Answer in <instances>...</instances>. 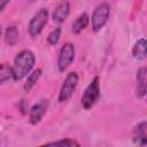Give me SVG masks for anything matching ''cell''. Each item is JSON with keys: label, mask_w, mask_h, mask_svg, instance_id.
I'll return each mask as SVG.
<instances>
[{"label": "cell", "mask_w": 147, "mask_h": 147, "mask_svg": "<svg viewBox=\"0 0 147 147\" xmlns=\"http://www.w3.org/2000/svg\"><path fill=\"white\" fill-rule=\"evenodd\" d=\"M109 16H110V7L107 2H103V3H100L99 6H96L95 9L93 10L92 17H91L93 31L98 32L99 30H101L105 26V24L107 23Z\"/></svg>", "instance_id": "obj_3"}, {"label": "cell", "mask_w": 147, "mask_h": 147, "mask_svg": "<svg viewBox=\"0 0 147 147\" xmlns=\"http://www.w3.org/2000/svg\"><path fill=\"white\" fill-rule=\"evenodd\" d=\"M1 32H2V29H1V25H0V36H1Z\"/></svg>", "instance_id": "obj_19"}, {"label": "cell", "mask_w": 147, "mask_h": 147, "mask_svg": "<svg viewBox=\"0 0 147 147\" xmlns=\"http://www.w3.org/2000/svg\"><path fill=\"white\" fill-rule=\"evenodd\" d=\"M132 55L134 59L145 60L146 57V39L140 38L132 48Z\"/></svg>", "instance_id": "obj_13"}, {"label": "cell", "mask_w": 147, "mask_h": 147, "mask_svg": "<svg viewBox=\"0 0 147 147\" xmlns=\"http://www.w3.org/2000/svg\"><path fill=\"white\" fill-rule=\"evenodd\" d=\"M5 41L7 45L9 46H14L17 44L18 39H20V33H18V30L15 25H10L6 29L5 31Z\"/></svg>", "instance_id": "obj_12"}, {"label": "cell", "mask_w": 147, "mask_h": 147, "mask_svg": "<svg viewBox=\"0 0 147 147\" xmlns=\"http://www.w3.org/2000/svg\"><path fill=\"white\" fill-rule=\"evenodd\" d=\"M78 80H79V77H78L77 72H75V71H71L67 75V77L60 88V92H59L57 99L60 102H65L72 96V94L77 87Z\"/></svg>", "instance_id": "obj_5"}, {"label": "cell", "mask_w": 147, "mask_h": 147, "mask_svg": "<svg viewBox=\"0 0 147 147\" xmlns=\"http://www.w3.org/2000/svg\"><path fill=\"white\" fill-rule=\"evenodd\" d=\"M75 59V46L71 42H67L64 44L59 53V57H57V68L61 72H63L64 70H67V68L72 63Z\"/></svg>", "instance_id": "obj_6"}, {"label": "cell", "mask_w": 147, "mask_h": 147, "mask_svg": "<svg viewBox=\"0 0 147 147\" xmlns=\"http://www.w3.org/2000/svg\"><path fill=\"white\" fill-rule=\"evenodd\" d=\"M41 69H36V70H33L32 72H30L28 76H26V80H25V83H24V90L26 91V92H29L34 85H36V83L38 82V79L40 78V76H41Z\"/></svg>", "instance_id": "obj_14"}, {"label": "cell", "mask_w": 147, "mask_h": 147, "mask_svg": "<svg viewBox=\"0 0 147 147\" xmlns=\"http://www.w3.org/2000/svg\"><path fill=\"white\" fill-rule=\"evenodd\" d=\"M60 37H61V29L60 28H56L54 30H52L48 36H47V41L51 44V45H56L60 40Z\"/></svg>", "instance_id": "obj_16"}, {"label": "cell", "mask_w": 147, "mask_h": 147, "mask_svg": "<svg viewBox=\"0 0 147 147\" xmlns=\"http://www.w3.org/2000/svg\"><path fill=\"white\" fill-rule=\"evenodd\" d=\"M70 13V3L68 1H62L57 5V7L54 9L53 14H52V18L54 22L57 23H62L67 20L68 15Z\"/></svg>", "instance_id": "obj_8"}, {"label": "cell", "mask_w": 147, "mask_h": 147, "mask_svg": "<svg viewBox=\"0 0 147 147\" xmlns=\"http://www.w3.org/2000/svg\"><path fill=\"white\" fill-rule=\"evenodd\" d=\"M99 98H100V83H99V77L95 76L85 88V92L82 96V106L85 109H90L95 105Z\"/></svg>", "instance_id": "obj_2"}, {"label": "cell", "mask_w": 147, "mask_h": 147, "mask_svg": "<svg viewBox=\"0 0 147 147\" xmlns=\"http://www.w3.org/2000/svg\"><path fill=\"white\" fill-rule=\"evenodd\" d=\"M48 109V100L47 99H40L39 101H37L31 108H30V111H29V119H30V123L36 125L38 124L44 115L46 114Z\"/></svg>", "instance_id": "obj_7"}, {"label": "cell", "mask_w": 147, "mask_h": 147, "mask_svg": "<svg viewBox=\"0 0 147 147\" xmlns=\"http://www.w3.org/2000/svg\"><path fill=\"white\" fill-rule=\"evenodd\" d=\"M11 67L6 63H0V85L11 78Z\"/></svg>", "instance_id": "obj_15"}, {"label": "cell", "mask_w": 147, "mask_h": 147, "mask_svg": "<svg viewBox=\"0 0 147 147\" xmlns=\"http://www.w3.org/2000/svg\"><path fill=\"white\" fill-rule=\"evenodd\" d=\"M36 63V56L29 49L21 51L14 59V63L11 67V78L17 82L25 78L31 70L33 69Z\"/></svg>", "instance_id": "obj_1"}, {"label": "cell", "mask_w": 147, "mask_h": 147, "mask_svg": "<svg viewBox=\"0 0 147 147\" xmlns=\"http://www.w3.org/2000/svg\"><path fill=\"white\" fill-rule=\"evenodd\" d=\"M9 1H10V0H0V11L9 3Z\"/></svg>", "instance_id": "obj_18"}, {"label": "cell", "mask_w": 147, "mask_h": 147, "mask_svg": "<svg viewBox=\"0 0 147 147\" xmlns=\"http://www.w3.org/2000/svg\"><path fill=\"white\" fill-rule=\"evenodd\" d=\"M48 22V10L45 8H40L30 20L29 22V33L31 37H37L41 33L45 25Z\"/></svg>", "instance_id": "obj_4"}, {"label": "cell", "mask_w": 147, "mask_h": 147, "mask_svg": "<svg viewBox=\"0 0 147 147\" xmlns=\"http://www.w3.org/2000/svg\"><path fill=\"white\" fill-rule=\"evenodd\" d=\"M47 145H49V146H68V147H71V146H79V142H77L74 139H62V140H56V141H53V142H48Z\"/></svg>", "instance_id": "obj_17"}, {"label": "cell", "mask_w": 147, "mask_h": 147, "mask_svg": "<svg viewBox=\"0 0 147 147\" xmlns=\"http://www.w3.org/2000/svg\"><path fill=\"white\" fill-rule=\"evenodd\" d=\"M88 22H90V16L87 13H82L72 23V29L71 31L74 33H80L87 25H88Z\"/></svg>", "instance_id": "obj_11"}, {"label": "cell", "mask_w": 147, "mask_h": 147, "mask_svg": "<svg viewBox=\"0 0 147 147\" xmlns=\"http://www.w3.org/2000/svg\"><path fill=\"white\" fill-rule=\"evenodd\" d=\"M146 80H147V69L146 67H141L137 71V88L136 95L138 98H144L146 94Z\"/></svg>", "instance_id": "obj_9"}, {"label": "cell", "mask_w": 147, "mask_h": 147, "mask_svg": "<svg viewBox=\"0 0 147 147\" xmlns=\"http://www.w3.org/2000/svg\"><path fill=\"white\" fill-rule=\"evenodd\" d=\"M133 140L140 145L147 144V124L145 121L139 123L133 129Z\"/></svg>", "instance_id": "obj_10"}]
</instances>
